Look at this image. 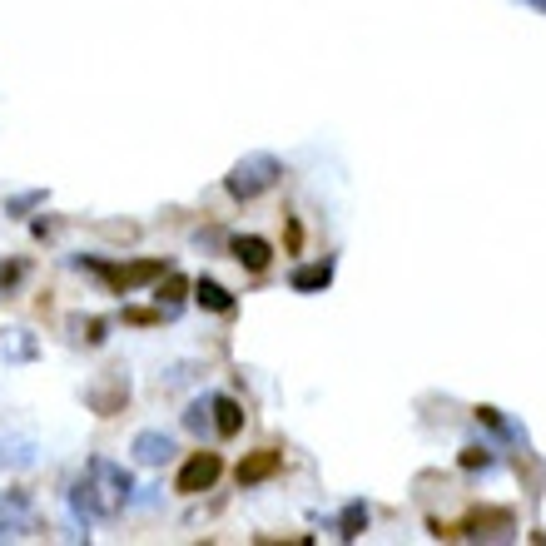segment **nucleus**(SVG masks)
<instances>
[{
	"instance_id": "5",
	"label": "nucleus",
	"mask_w": 546,
	"mask_h": 546,
	"mask_svg": "<svg viewBox=\"0 0 546 546\" xmlns=\"http://www.w3.org/2000/svg\"><path fill=\"white\" fill-rule=\"evenodd\" d=\"M40 522L30 512V497L20 492H0V542H20V537H35Z\"/></svg>"
},
{
	"instance_id": "22",
	"label": "nucleus",
	"mask_w": 546,
	"mask_h": 546,
	"mask_svg": "<svg viewBox=\"0 0 546 546\" xmlns=\"http://www.w3.org/2000/svg\"><path fill=\"white\" fill-rule=\"evenodd\" d=\"M20 264H0V288H10V283H20Z\"/></svg>"
},
{
	"instance_id": "21",
	"label": "nucleus",
	"mask_w": 546,
	"mask_h": 546,
	"mask_svg": "<svg viewBox=\"0 0 546 546\" xmlns=\"http://www.w3.org/2000/svg\"><path fill=\"white\" fill-rule=\"evenodd\" d=\"M125 323H164L159 308H125Z\"/></svg>"
},
{
	"instance_id": "10",
	"label": "nucleus",
	"mask_w": 546,
	"mask_h": 546,
	"mask_svg": "<svg viewBox=\"0 0 546 546\" xmlns=\"http://www.w3.org/2000/svg\"><path fill=\"white\" fill-rule=\"evenodd\" d=\"M130 452H135L144 467H159V462H169V457H174V442H169L164 432H139Z\"/></svg>"
},
{
	"instance_id": "8",
	"label": "nucleus",
	"mask_w": 546,
	"mask_h": 546,
	"mask_svg": "<svg viewBox=\"0 0 546 546\" xmlns=\"http://www.w3.org/2000/svg\"><path fill=\"white\" fill-rule=\"evenodd\" d=\"M467 537H487V542H502V537H512V512H477V517H467V527H462Z\"/></svg>"
},
{
	"instance_id": "20",
	"label": "nucleus",
	"mask_w": 546,
	"mask_h": 546,
	"mask_svg": "<svg viewBox=\"0 0 546 546\" xmlns=\"http://www.w3.org/2000/svg\"><path fill=\"white\" fill-rule=\"evenodd\" d=\"M462 467H467V472H477V467L487 472V467H492V452H487V447H467V452H462Z\"/></svg>"
},
{
	"instance_id": "11",
	"label": "nucleus",
	"mask_w": 546,
	"mask_h": 546,
	"mask_svg": "<svg viewBox=\"0 0 546 546\" xmlns=\"http://www.w3.org/2000/svg\"><path fill=\"white\" fill-rule=\"evenodd\" d=\"M125 398H130V378L125 373H115L110 388H90V403H95V412H105V417H115Z\"/></svg>"
},
{
	"instance_id": "13",
	"label": "nucleus",
	"mask_w": 546,
	"mask_h": 546,
	"mask_svg": "<svg viewBox=\"0 0 546 546\" xmlns=\"http://www.w3.org/2000/svg\"><path fill=\"white\" fill-rule=\"evenodd\" d=\"M288 283H293V293H318L333 283V264H303V269H293Z\"/></svg>"
},
{
	"instance_id": "6",
	"label": "nucleus",
	"mask_w": 546,
	"mask_h": 546,
	"mask_svg": "<svg viewBox=\"0 0 546 546\" xmlns=\"http://www.w3.org/2000/svg\"><path fill=\"white\" fill-rule=\"evenodd\" d=\"M278 467H283V452H278V447H259V452H249V457L239 462L234 477H239V487H259V482H269Z\"/></svg>"
},
{
	"instance_id": "9",
	"label": "nucleus",
	"mask_w": 546,
	"mask_h": 546,
	"mask_svg": "<svg viewBox=\"0 0 546 546\" xmlns=\"http://www.w3.org/2000/svg\"><path fill=\"white\" fill-rule=\"evenodd\" d=\"M209 422H214V432L219 437H239V427H244V408L234 403V398H209Z\"/></svg>"
},
{
	"instance_id": "1",
	"label": "nucleus",
	"mask_w": 546,
	"mask_h": 546,
	"mask_svg": "<svg viewBox=\"0 0 546 546\" xmlns=\"http://www.w3.org/2000/svg\"><path fill=\"white\" fill-rule=\"evenodd\" d=\"M130 492H135V477H130L120 462L95 457V462L80 472V482H75V492H70V507H75V517H85V522H115V517L125 512Z\"/></svg>"
},
{
	"instance_id": "14",
	"label": "nucleus",
	"mask_w": 546,
	"mask_h": 546,
	"mask_svg": "<svg viewBox=\"0 0 546 546\" xmlns=\"http://www.w3.org/2000/svg\"><path fill=\"white\" fill-rule=\"evenodd\" d=\"M35 462V447L25 442V437H0V472H10V467H30Z\"/></svg>"
},
{
	"instance_id": "16",
	"label": "nucleus",
	"mask_w": 546,
	"mask_h": 546,
	"mask_svg": "<svg viewBox=\"0 0 546 546\" xmlns=\"http://www.w3.org/2000/svg\"><path fill=\"white\" fill-rule=\"evenodd\" d=\"M363 527H368V507H363V502H348V507H343V522H338V537H343V542H358Z\"/></svg>"
},
{
	"instance_id": "2",
	"label": "nucleus",
	"mask_w": 546,
	"mask_h": 546,
	"mask_svg": "<svg viewBox=\"0 0 546 546\" xmlns=\"http://www.w3.org/2000/svg\"><path fill=\"white\" fill-rule=\"evenodd\" d=\"M278 174H283V164H278L273 154H244V159L224 174V189H229L239 204H249V199L269 194L273 184H278Z\"/></svg>"
},
{
	"instance_id": "18",
	"label": "nucleus",
	"mask_w": 546,
	"mask_h": 546,
	"mask_svg": "<svg viewBox=\"0 0 546 546\" xmlns=\"http://www.w3.org/2000/svg\"><path fill=\"white\" fill-rule=\"evenodd\" d=\"M35 204H45V189H30V194H15V199H5V214H25V209H35Z\"/></svg>"
},
{
	"instance_id": "23",
	"label": "nucleus",
	"mask_w": 546,
	"mask_h": 546,
	"mask_svg": "<svg viewBox=\"0 0 546 546\" xmlns=\"http://www.w3.org/2000/svg\"><path fill=\"white\" fill-rule=\"evenodd\" d=\"M522 5H532V10H542L546 15V0H522Z\"/></svg>"
},
{
	"instance_id": "12",
	"label": "nucleus",
	"mask_w": 546,
	"mask_h": 546,
	"mask_svg": "<svg viewBox=\"0 0 546 546\" xmlns=\"http://www.w3.org/2000/svg\"><path fill=\"white\" fill-rule=\"evenodd\" d=\"M194 298H199V308H209V313H234V293H229L224 283H214V278H199V283H194Z\"/></svg>"
},
{
	"instance_id": "4",
	"label": "nucleus",
	"mask_w": 546,
	"mask_h": 546,
	"mask_svg": "<svg viewBox=\"0 0 546 546\" xmlns=\"http://www.w3.org/2000/svg\"><path fill=\"white\" fill-rule=\"evenodd\" d=\"M219 477H224V457H219V452H194V457L179 467V477H174V492H184V497H199V492H209Z\"/></svg>"
},
{
	"instance_id": "7",
	"label": "nucleus",
	"mask_w": 546,
	"mask_h": 546,
	"mask_svg": "<svg viewBox=\"0 0 546 546\" xmlns=\"http://www.w3.org/2000/svg\"><path fill=\"white\" fill-rule=\"evenodd\" d=\"M229 254L244 264L249 273H264L273 259V244L269 239H259V234H239V239H229Z\"/></svg>"
},
{
	"instance_id": "3",
	"label": "nucleus",
	"mask_w": 546,
	"mask_h": 546,
	"mask_svg": "<svg viewBox=\"0 0 546 546\" xmlns=\"http://www.w3.org/2000/svg\"><path fill=\"white\" fill-rule=\"evenodd\" d=\"M80 269L100 273L115 293H135V288H144V283H154V278H164L169 273V264L164 259H135V264H105V259H75Z\"/></svg>"
},
{
	"instance_id": "15",
	"label": "nucleus",
	"mask_w": 546,
	"mask_h": 546,
	"mask_svg": "<svg viewBox=\"0 0 546 546\" xmlns=\"http://www.w3.org/2000/svg\"><path fill=\"white\" fill-rule=\"evenodd\" d=\"M184 293H189V283H184L179 273H164V288L154 293V298H159V313H164V318H174V313H179V303H184Z\"/></svg>"
},
{
	"instance_id": "17",
	"label": "nucleus",
	"mask_w": 546,
	"mask_h": 546,
	"mask_svg": "<svg viewBox=\"0 0 546 546\" xmlns=\"http://www.w3.org/2000/svg\"><path fill=\"white\" fill-rule=\"evenodd\" d=\"M70 328H75L85 343H105V318H70Z\"/></svg>"
},
{
	"instance_id": "19",
	"label": "nucleus",
	"mask_w": 546,
	"mask_h": 546,
	"mask_svg": "<svg viewBox=\"0 0 546 546\" xmlns=\"http://www.w3.org/2000/svg\"><path fill=\"white\" fill-rule=\"evenodd\" d=\"M184 427H189V432H204V427H209V398L184 412Z\"/></svg>"
}]
</instances>
